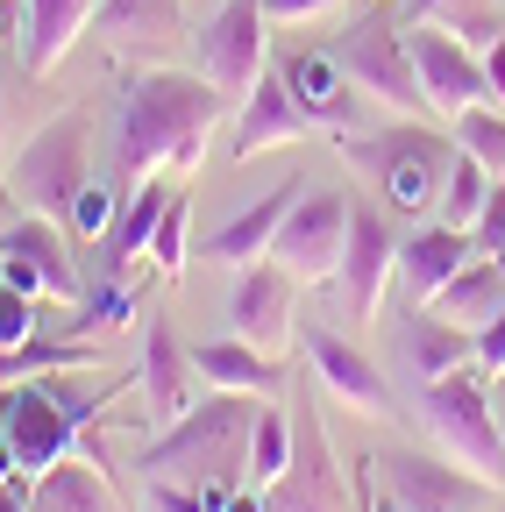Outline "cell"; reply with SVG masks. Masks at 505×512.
<instances>
[{
    "label": "cell",
    "mask_w": 505,
    "mask_h": 512,
    "mask_svg": "<svg viewBox=\"0 0 505 512\" xmlns=\"http://www.w3.org/2000/svg\"><path fill=\"white\" fill-rule=\"evenodd\" d=\"M228 93L207 86L200 72H129L114 93V178H193L200 150L214 143V128L228 121Z\"/></svg>",
    "instance_id": "1"
},
{
    "label": "cell",
    "mask_w": 505,
    "mask_h": 512,
    "mask_svg": "<svg viewBox=\"0 0 505 512\" xmlns=\"http://www.w3.org/2000/svg\"><path fill=\"white\" fill-rule=\"evenodd\" d=\"M257 406L249 392H214V399H193L178 420H164V434L150 448H136V470L143 477H171V484H193L214 512H228V498L249 477V427H257Z\"/></svg>",
    "instance_id": "2"
},
{
    "label": "cell",
    "mask_w": 505,
    "mask_h": 512,
    "mask_svg": "<svg viewBox=\"0 0 505 512\" xmlns=\"http://www.w3.org/2000/svg\"><path fill=\"white\" fill-rule=\"evenodd\" d=\"M8 185L22 192V207L29 214H50V221H65L79 207V192L93 178V114L86 107H65V114H50L36 121L29 136L8 150Z\"/></svg>",
    "instance_id": "3"
},
{
    "label": "cell",
    "mask_w": 505,
    "mask_h": 512,
    "mask_svg": "<svg viewBox=\"0 0 505 512\" xmlns=\"http://www.w3.org/2000/svg\"><path fill=\"white\" fill-rule=\"evenodd\" d=\"M413 420L441 441V456H449V463H463V470H477L491 491H505V434H498V413H491V392H484L477 363L420 384Z\"/></svg>",
    "instance_id": "4"
},
{
    "label": "cell",
    "mask_w": 505,
    "mask_h": 512,
    "mask_svg": "<svg viewBox=\"0 0 505 512\" xmlns=\"http://www.w3.org/2000/svg\"><path fill=\"white\" fill-rule=\"evenodd\" d=\"M342 157H349L356 171L370 164V171H377V192H385V207L420 221V207L441 200V178H449V164H456V143H441L434 128H420V121H399L392 136H370V143L349 136Z\"/></svg>",
    "instance_id": "5"
},
{
    "label": "cell",
    "mask_w": 505,
    "mask_h": 512,
    "mask_svg": "<svg viewBox=\"0 0 505 512\" xmlns=\"http://www.w3.org/2000/svg\"><path fill=\"white\" fill-rule=\"evenodd\" d=\"M335 64L349 72V86L363 100H377L399 121H420L427 114V93H420V72H413V50H406V29H392L385 15H363L335 36Z\"/></svg>",
    "instance_id": "6"
},
{
    "label": "cell",
    "mask_w": 505,
    "mask_h": 512,
    "mask_svg": "<svg viewBox=\"0 0 505 512\" xmlns=\"http://www.w3.org/2000/svg\"><path fill=\"white\" fill-rule=\"evenodd\" d=\"M285 413H292V456L264 484V505L271 512H342L349 505V484H342V463H335V448H328V427H321L313 392H306L299 377H292V392H285Z\"/></svg>",
    "instance_id": "7"
},
{
    "label": "cell",
    "mask_w": 505,
    "mask_h": 512,
    "mask_svg": "<svg viewBox=\"0 0 505 512\" xmlns=\"http://www.w3.org/2000/svg\"><path fill=\"white\" fill-rule=\"evenodd\" d=\"M271 15H264V0H221V8L207 15V29H200V43H193V57H200V79L207 86H221L235 107L249 100V86L264 79V50H271Z\"/></svg>",
    "instance_id": "8"
},
{
    "label": "cell",
    "mask_w": 505,
    "mask_h": 512,
    "mask_svg": "<svg viewBox=\"0 0 505 512\" xmlns=\"http://www.w3.org/2000/svg\"><path fill=\"white\" fill-rule=\"evenodd\" d=\"M0 434H8L15 470H22V477H43L50 463L79 456V420H72V406L57 399L43 377L0 384Z\"/></svg>",
    "instance_id": "9"
},
{
    "label": "cell",
    "mask_w": 505,
    "mask_h": 512,
    "mask_svg": "<svg viewBox=\"0 0 505 512\" xmlns=\"http://www.w3.org/2000/svg\"><path fill=\"white\" fill-rule=\"evenodd\" d=\"M399 278V228L385 200H349V242H342V271L335 292L349 306V320H377L385 313V285Z\"/></svg>",
    "instance_id": "10"
},
{
    "label": "cell",
    "mask_w": 505,
    "mask_h": 512,
    "mask_svg": "<svg viewBox=\"0 0 505 512\" xmlns=\"http://www.w3.org/2000/svg\"><path fill=\"white\" fill-rule=\"evenodd\" d=\"M0 278L15 292H29V299H65V306L86 299V278L72 264V235L50 214H22L8 235H0Z\"/></svg>",
    "instance_id": "11"
},
{
    "label": "cell",
    "mask_w": 505,
    "mask_h": 512,
    "mask_svg": "<svg viewBox=\"0 0 505 512\" xmlns=\"http://www.w3.org/2000/svg\"><path fill=\"white\" fill-rule=\"evenodd\" d=\"M228 335H242L264 356H278L299 335V278L278 264V256H257V264L235 271V285H228Z\"/></svg>",
    "instance_id": "12"
},
{
    "label": "cell",
    "mask_w": 505,
    "mask_h": 512,
    "mask_svg": "<svg viewBox=\"0 0 505 512\" xmlns=\"http://www.w3.org/2000/svg\"><path fill=\"white\" fill-rule=\"evenodd\" d=\"M299 342H306V377L321 384L328 399H342L363 420H392V377L363 356V342L335 335L328 320H299Z\"/></svg>",
    "instance_id": "13"
},
{
    "label": "cell",
    "mask_w": 505,
    "mask_h": 512,
    "mask_svg": "<svg viewBox=\"0 0 505 512\" xmlns=\"http://www.w3.org/2000/svg\"><path fill=\"white\" fill-rule=\"evenodd\" d=\"M342 242H349V192H299L278 242H271V256L299 285H335Z\"/></svg>",
    "instance_id": "14"
},
{
    "label": "cell",
    "mask_w": 505,
    "mask_h": 512,
    "mask_svg": "<svg viewBox=\"0 0 505 512\" xmlns=\"http://www.w3.org/2000/svg\"><path fill=\"white\" fill-rule=\"evenodd\" d=\"M385 498L399 505V512H484L491 498H505V491H491L477 470H463V463H449V456H413V448H392L385 463Z\"/></svg>",
    "instance_id": "15"
},
{
    "label": "cell",
    "mask_w": 505,
    "mask_h": 512,
    "mask_svg": "<svg viewBox=\"0 0 505 512\" xmlns=\"http://www.w3.org/2000/svg\"><path fill=\"white\" fill-rule=\"evenodd\" d=\"M406 50H413V72H420V93H427L434 114L456 121L463 107L491 100V86H484V57H477L463 36H449L441 22H406Z\"/></svg>",
    "instance_id": "16"
},
{
    "label": "cell",
    "mask_w": 505,
    "mask_h": 512,
    "mask_svg": "<svg viewBox=\"0 0 505 512\" xmlns=\"http://www.w3.org/2000/svg\"><path fill=\"white\" fill-rule=\"evenodd\" d=\"M313 128H321V121L292 100L285 72H278V64H264V79L249 86V100H242V114H235V157H264V150L306 143Z\"/></svg>",
    "instance_id": "17"
},
{
    "label": "cell",
    "mask_w": 505,
    "mask_h": 512,
    "mask_svg": "<svg viewBox=\"0 0 505 512\" xmlns=\"http://www.w3.org/2000/svg\"><path fill=\"white\" fill-rule=\"evenodd\" d=\"M299 192H306V178H285V185L264 192V200H249L242 214H228V221L200 242V264L242 271V264H257V256H271V242H278V228H285V214H292Z\"/></svg>",
    "instance_id": "18"
},
{
    "label": "cell",
    "mask_w": 505,
    "mask_h": 512,
    "mask_svg": "<svg viewBox=\"0 0 505 512\" xmlns=\"http://www.w3.org/2000/svg\"><path fill=\"white\" fill-rule=\"evenodd\" d=\"M470 264V228H449V221H427L413 235H399V285L413 306H427L441 285Z\"/></svg>",
    "instance_id": "19"
},
{
    "label": "cell",
    "mask_w": 505,
    "mask_h": 512,
    "mask_svg": "<svg viewBox=\"0 0 505 512\" xmlns=\"http://www.w3.org/2000/svg\"><path fill=\"white\" fill-rule=\"evenodd\" d=\"M193 370L214 384V392H249V399H285L292 392V370L264 349H249L242 335H221V342H200L193 349Z\"/></svg>",
    "instance_id": "20"
},
{
    "label": "cell",
    "mask_w": 505,
    "mask_h": 512,
    "mask_svg": "<svg viewBox=\"0 0 505 512\" xmlns=\"http://www.w3.org/2000/svg\"><path fill=\"white\" fill-rule=\"evenodd\" d=\"M136 377H143V399H150V413L157 420H178L185 406H193V349L178 342V328L171 320H150L143 328V363H136Z\"/></svg>",
    "instance_id": "21"
},
{
    "label": "cell",
    "mask_w": 505,
    "mask_h": 512,
    "mask_svg": "<svg viewBox=\"0 0 505 512\" xmlns=\"http://www.w3.org/2000/svg\"><path fill=\"white\" fill-rule=\"evenodd\" d=\"M93 15H100V0H29L22 8V72L29 79L57 72L65 50L93 29Z\"/></svg>",
    "instance_id": "22"
},
{
    "label": "cell",
    "mask_w": 505,
    "mask_h": 512,
    "mask_svg": "<svg viewBox=\"0 0 505 512\" xmlns=\"http://www.w3.org/2000/svg\"><path fill=\"white\" fill-rule=\"evenodd\" d=\"M278 72H285V86H292V100L321 121V128H349V114H356V86H349V72L335 64V50H292V57H278Z\"/></svg>",
    "instance_id": "23"
},
{
    "label": "cell",
    "mask_w": 505,
    "mask_h": 512,
    "mask_svg": "<svg viewBox=\"0 0 505 512\" xmlns=\"http://www.w3.org/2000/svg\"><path fill=\"white\" fill-rule=\"evenodd\" d=\"M29 512H129L114 491V470H100L93 456H65L43 477H29Z\"/></svg>",
    "instance_id": "24"
},
{
    "label": "cell",
    "mask_w": 505,
    "mask_h": 512,
    "mask_svg": "<svg viewBox=\"0 0 505 512\" xmlns=\"http://www.w3.org/2000/svg\"><path fill=\"white\" fill-rule=\"evenodd\" d=\"M406 370L413 384H434V377H449L463 363H477V328H456L449 313H434V306H413V328H406Z\"/></svg>",
    "instance_id": "25"
},
{
    "label": "cell",
    "mask_w": 505,
    "mask_h": 512,
    "mask_svg": "<svg viewBox=\"0 0 505 512\" xmlns=\"http://www.w3.org/2000/svg\"><path fill=\"white\" fill-rule=\"evenodd\" d=\"M93 29H100L114 50H136V43L164 50V43L185 36V0H100Z\"/></svg>",
    "instance_id": "26"
},
{
    "label": "cell",
    "mask_w": 505,
    "mask_h": 512,
    "mask_svg": "<svg viewBox=\"0 0 505 512\" xmlns=\"http://www.w3.org/2000/svg\"><path fill=\"white\" fill-rule=\"evenodd\" d=\"M427 306H434V313H449L456 328H484V320L505 306V271H498V256H477V249H470V264H463L449 285H441Z\"/></svg>",
    "instance_id": "27"
},
{
    "label": "cell",
    "mask_w": 505,
    "mask_h": 512,
    "mask_svg": "<svg viewBox=\"0 0 505 512\" xmlns=\"http://www.w3.org/2000/svg\"><path fill=\"white\" fill-rule=\"evenodd\" d=\"M406 22H441L484 57L491 43H505V0H406Z\"/></svg>",
    "instance_id": "28"
},
{
    "label": "cell",
    "mask_w": 505,
    "mask_h": 512,
    "mask_svg": "<svg viewBox=\"0 0 505 512\" xmlns=\"http://www.w3.org/2000/svg\"><path fill=\"white\" fill-rule=\"evenodd\" d=\"M100 349L79 335H29L15 349H0V384H22V377H57V370H93Z\"/></svg>",
    "instance_id": "29"
},
{
    "label": "cell",
    "mask_w": 505,
    "mask_h": 512,
    "mask_svg": "<svg viewBox=\"0 0 505 512\" xmlns=\"http://www.w3.org/2000/svg\"><path fill=\"white\" fill-rule=\"evenodd\" d=\"M491 171L470 157V150H456V164H449V178H441V200H434V221H449V228H477V214H484V200H491Z\"/></svg>",
    "instance_id": "30"
},
{
    "label": "cell",
    "mask_w": 505,
    "mask_h": 512,
    "mask_svg": "<svg viewBox=\"0 0 505 512\" xmlns=\"http://www.w3.org/2000/svg\"><path fill=\"white\" fill-rule=\"evenodd\" d=\"M456 150H470L491 178H505V107L498 100H477L456 114Z\"/></svg>",
    "instance_id": "31"
},
{
    "label": "cell",
    "mask_w": 505,
    "mask_h": 512,
    "mask_svg": "<svg viewBox=\"0 0 505 512\" xmlns=\"http://www.w3.org/2000/svg\"><path fill=\"white\" fill-rule=\"evenodd\" d=\"M285 456H292V413H285V399H264L257 427H249V477L271 484L285 470Z\"/></svg>",
    "instance_id": "32"
},
{
    "label": "cell",
    "mask_w": 505,
    "mask_h": 512,
    "mask_svg": "<svg viewBox=\"0 0 505 512\" xmlns=\"http://www.w3.org/2000/svg\"><path fill=\"white\" fill-rule=\"evenodd\" d=\"M121 192H129V185H121ZM121 192H107L100 178H86L79 207L65 214V235H72V242H93V249H100V235H107V228H114V214H121Z\"/></svg>",
    "instance_id": "33"
},
{
    "label": "cell",
    "mask_w": 505,
    "mask_h": 512,
    "mask_svg": "<svg viewBox=\"0 0 505 512\" xmlns=\"http://www.w3.org/2000/svg\"><path fill=\"white\" fill-rule=\"evenodd\" d=\"M150 264H157L164 278H185V192H171V200H164V214H157Z\"/></svg>",
    "instance_id": "34"
},
{
    "label": "cell",
    "mask_w": 505,
    "mask_h": 512,
    "mask_svg": "<svg viewBox=\"0 0 505 512\" xmlns=\"http://www.w3.org/2000/svg\"><path fill=\"white\" fill-rule=\"evenodd\" d=\"M29 335H50L43 328V299H29V292H15L8 278H0V349H15Z\"/></svg>",
    "instance_id": "35"
},
{
    "label": "cell",
    "mask_w": 505,
    "mask_h": 512,
    "mask_svg": "<svg viewBox=\"0 0 505 512\" xmlns=\"http://www.w3.org/2000/svg\"><path fill=\"white\" fill-rule=\"evenodd\" d=\"M143 512H214L193 484H171V477H143Z\"/></svg>",
    "instance_id": "36"
},
{
    "label": "cell",
    "mask_w": 505,
    "mask_h": 512,
    "mask_svg": "<svg viewBox=\"0 0 505 512\" xmlns=\"http://www.w3.org/2000/svg\"><path fill=\"white\" fill-rule=\"evenodd\" d=\"M470 249H477V256H498V249H505V178L491 185V200H484V214H477V228H470Z\"/></svg>",
    "instance_id": "37"
},
{
    "label": "cell",
    "mask_w": 505,
    "mask_h": 512,
    "mask_svg": "<svg viewBox=\"0 0 505 512\" xmlns=\"http://www.w3.org/2000/svg\"><path fill=\"white\" fill-rule=\"evenodd\" d=\"M349 0H264L271 29H299V22H321V15H342Z\"/></svg>",
    "instance_id": "38"
},
{
    "label": "cell",
    "mask_w": 505,
    "mask_h": 512,
    "mask_svg": "<svg viewBox=\"0 0 505 512\" xmlns=\"http://www.w3.org/2000/svg\"><path fill=\"white\" fill-rule=\"evenodd\" d=\"M477 370H484V377H498V370H505V306L477 328Z\"/></svg>",
    "instance_id": "39"
},
{
    "label": "cell",
    "mask_w": 505,
    "mask_h": 512,
    "mask_svg": "<svg viewBox=\"0 0 505 512\" xmlns=\"http://www.w3.org/2000/svg\"><path fill=\"white\" fill-rule=\"evenodd\" d=\"M8 86H15V64H8V57H0V164H8V150H15V121H8V107H15V93H8Z\"/></svg>",
    "instance_id": "40"
},
{
    "label": "cell",
    "mask_w": 505,
    "mask_h": 512,
    "mask_svg": "<svg viewBox=\"0 0 505 512\" xmlns=\"http://www.w3.org/2000/svg\"><path fill=\"white\" fill-rule=\"evenodd\" d=\"M484 86H491V100L505 107V43H491V50H484Z\"/></svg>",
    "instance_id": "41"
},
{
    "label": "cell",
    "mask_w": 505,
    "mask_h": 512,
    "mask_svg": "<svg viewBox=\"0 0 505 512\" xmlns=\"http://www.w3.org/2000/svg\"><path fill=\"white\" fill-rule=\"evenodd\" d=\"M22 214H29V207H22V192L8 185V171H0V235H8V228H15Z\"/></svg>",
    "instance_id": "42"
},
{
    "label": "cell",
    "mask_w": 505,
    "mask_h": 512,
    "mask_svg": "<svg viewBox=\"0 0 505 512\" xmlns=\"http://www.w3.org/2000/svg\"><path fill=\"white\" fill-rule=\"evenodd\" d=\"M0 512H29V477H8V484H0Z\"/></svg>",
    "instance_id": "43"
},
{
    "label": "cell",
    "mask_w": 505,
    "mask_h": 512,
    "mask_svg": "<svg viewBox=\"0 0 505 512\" xmlns=\"http://www.w3.org/2000/svg\"><path fill=\"white\" fill-rule=\"evenodd\" d=\"M484 392H491V413H498V434H505V370L484 377Z\"/></svg>",
    "instance_id": "44"
},
{
    "label": "cell",
    "mask_w": 505,
    "mask_h": 512,
    "mask_svg": "<svg viewBox=\"0 0 505 512\" xmlns=\"http://www.w3.org/2000/svg\"><path fill=\"white\" fill-rule=\"evenodd\" d=\"M8 477H22V470H15V448H8V434H0V484H8Z\"/></svg>",
    "instance_id": "45"
},
{
    "label": "cell",
    "mask_w": 505,
    "mask_h": 512,
    "mask_svg": "<svg viewBox=\"0 0 505 512\" xmlns=\"http://www.w3.org/2000/svg\"><path fill=\"white\" fill-rule=\"evenodd\" d=\"M498 271H505V249H498Z\"/></svg>",
    "instance_id": "46"
},
{
    "label": "cell",
    "mask_w": 505,
    "mask_h": 512,
    "mask_svg": "<svg viewBox=\"0 0 505 512\" xmlns=\"http://www.w3.org/2000/svg\"><path fill=\"white\" fill-rule=\"evenodd\" d=\"M498 512H505V505H498Z\"/></svg>",
    "instance_id": "47"
}]
</instances>
